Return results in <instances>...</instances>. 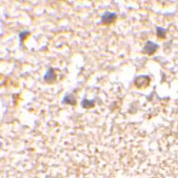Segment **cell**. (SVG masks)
Masks as SVG:
<instances>
[{
  "instance_id": "3",
  "label": "cell",
  "mask_w": 178,
  "mask_h": 178,
  "mask_svg": "<svg viewBox=\"0 0 178 178\" xmlns=\"http://www.w3.org/2000/svg\"><path fill=\"white\" fill-rule=\"evenodd\" d=\"M117 19V15L115 13L110 12H106L104 13V15L102 16L101 18V22L103 25H109L111 24L114 23L115 20Z\"/></svg>"
},
{
  "instance_id": "5",
  "label": "cell",
  "mask_w": 178,
  "mask_h": 178,
  "mask_svg": "<svg viewBox=\"0 0 178 178\" xmlns=\"http://www.w3.org/2000/svg\"><path fill=\"white\" fill-rule=\"evenodd\" d=\"M63 102L65 103L66 104H70L74 105L76 104V99L74 94H68L64 97L63 99Z\"/></svg>"
},
{
  "instance_id": "4",
  "label": "cell",
  "mask_w": 178,
  "mask_h": 178,
  "mask_svg": "<svg viewBox=\"0 0 178 178\" xmlns=\"http://www.w3.org/2000/svg\"><path fill=\"white\" fill-rule=\"evenodd\" d=\"M44 80L49 84L53 83L56 80V74L53 69H49L46 71L44 76Z\"/></svg>"
},
{
  "instance_id": "6",
  "label": "cell",
  "mask_w": 178,
  "mask_h": 178,
  "mask_svg": "<svg viewBox=\"0 0 178 178\" xmlns=\"http://www.w3.org/2000/svg\"><path fill=\"white\" fill-rule=\"evenodd\" d=\"M156 33H157V37L160 38V39H165L166 34H167V30L163 27H157Z\"/></svg>"
},
{
  "instance_id": "7",
  "label": "cell",
  "mask_w": 178,
  "mask_h": 178,
  "mask_svg": "<svg viewBox=\"0 0 178 178\" xmlns=\"http://www.w3.org/2000/svg\"><path fill=\"white\" fill-rule=\"evenodd\" d=\"M94 100H83L82 102V105L84 108H91L94 106Z\"/></svg>"
},
{
  "instance_id": "1",
  "label": "cell",
  "mask_w": 178,
  "mask_h": 178,
  "mask_svg": "<svg viewBox=\"0 0 178 178\" xmlns=\"http://www.w3.org/2000/svg\"><path fill=\"white\" fill-rule=\"evenodd\" d=\"M150 84V78L147 75L137 77L135 80V84L137 88H146Z\"/></svg>"
},
{
  "instance_id": "2",
  "label": "cell",
  "mask_w": 178,
  "mask_h": 178,
  "mask_svg": "<svg viewBox=\"0 0 178 178\" xmlns=\"http://www.w3.org/2000/svg\"><path fill=\"white\" fill-rule=\"evenodd\" d=\"M159 46L156 43L152 42L147 41L146 44H145L144 48H143V53L147 54V55H152L157 52Z\"/></svg>"
},
{
  "instance_id": "8",
  "label": "cell",
  "mask_w": 178,
  "mask_h": 178,
  "mask_svg": "<svg viewBox=\"0 0 178 178\" xmlns=\"http://www.w3.org/2000/svg\"><path fill=\"white\" fill-rule=\"evenodd\" d=\"M29 32H27V31H24V32H22L21 33L19 34V39L20 41L22 42L23 40L25 39V38L28 37V35H29Z\"/></svg>"
}]
</instances>
